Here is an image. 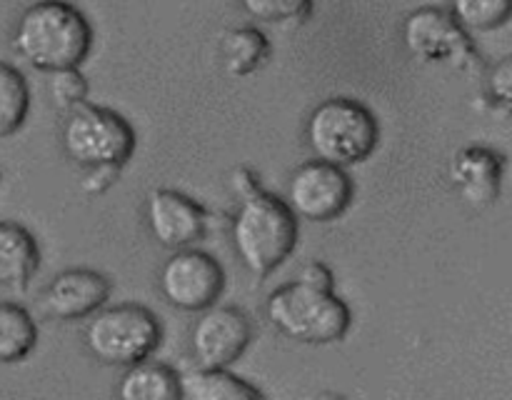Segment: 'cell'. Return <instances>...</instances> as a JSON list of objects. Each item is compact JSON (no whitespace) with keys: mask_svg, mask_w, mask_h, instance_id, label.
I'll list each match as a JSON object with an SVG mask.
<instances>
[{"mask_svg":"<svg viewBox=\"0 0 512 400\" xmlns=\"http://www.w3.org/2000/svg\"><path fill=\"white\" fill-rule=\"evenodd\" d=\"M13 45L43 73L78 68L93 45L88 18L68 0H38L20 15Z\"/></svg>","mask_w":512,"mask_h":400,"instance_id":"6da1fadb","label":"cell"},{"mask_svg":"<svg viewBox=\"0 0 512 400\" xmlns=\"http://www.w3.org/2000/svg\"><path fill=\"white\" fill-rule=\"evenodd\" d=\"M233 248L255 278L273 273L298 243V220L290 205L275 195L258 193L240 200L233 225Z\"/></svg>","mask_w":512,"mask_h":400,"instance_id":"7a4b0ae2","label":"cell"},{"mask_svg":"<svg viewBox=\"0 0 512 400\" xmlns=\"http://www.w3.org/2000/svg\"><path fill=\"white\" fill-rule=\"evenodd\" d=\"M268 318L285 338L308 345L338 343L348 335L353 315L333 290L315 285L285 283L268 295Z\"/></svg>","mask_w":512,"mask_h":400,"instance_id":"3957f363","label":"cell"},{"mask_svg":"<svg viewBox=\"0 0 512 400\" xmlns=\"http://www.w3.org/2000/svg\"><path fill=\"white\" fill-rule=\"evenodd\" d=\"M305 140L313 155L325 163L358 165L375 153L380 140L378 118L355 98H328L310 113Z\"/></svg>","mask_w":512,"mask_h":400,"instance_id":"277c9868","label":"cell"},{"mask_svg":"<svg viewBox=\"0 0 512 400\" xmlns=\"http://www.w3.org/2000/svg\"><path fill=\"white\" fill-rule=\"evenodd\" d=\"M163 330L153 310L138 303L95 310L85 328L90 355L105 365H133L158 350Z\"/></svg>","mask_w":512,"mask_h":400,"instance_id":"5b68a950","label":"cell"},{"mask_svg":"<svg viewBox=\"0 0 512 400\" xmlns=\"http://www.w3.org/2000/svg\"><path fill=\"white\" fill-rule=\"evenodd\" d=\"M63 145L80 168L125 165L135 150V130L110 108L80 103L70 110L63 128Z\"/></svg>","mask_w":512,"mask_h":400,"instance_id":"8992f818","label":"cell"},{"mask_svg":"<svg viewBox=\"0 0 512 400\" xmlns=\"http://www.w3.org/2000/svg\"><path fill=\"white\" fill-rule=\"evenodd\" d=\"M353 200V180L345 168L325 160H310L293 170L288 180V200L295 218L310 220V223H328Z\"/></svg>","mask_w":512,"mask_h":400,"instance_id":"52a82bcc","label":"cell"},{"mask_svg":"<svg viewBox=\"0 0 512 400\" xmlns=\"http://www.w3.org/2000/svg\"><path fill=\"white\" fill-rule=\"evenodd\" d=\"M158 285L170 305L188 313H200L220 298L225 273L213 255L195 248H180L165 260Z\"/></svg>","mask_w":512,"mask_h":400,"instance_id":"ba28073f","label":"cell"},{"mask_svg":"<svg viewBox=\"0 0 512 400\" xmlns=\"http://www.w3.org/2000/svg\"><path fill=\"white\" fill-rule=\"evenodd\" d=\"M403 43L423 63H453L468 68L478 60L468 33L450 13L440 8L413 10L403 23Z\"/></svg>","mask_w":512,"mask_h":400,"instance_id":"9c48e42d","label":"cell"},{"mask_svg":"<svg viewBox=\"0 0 512 400\" xmlns=\"http://www.w3.org/2000/svg\"><path fill=\"white\" fill-rule=\"evenodd\" d=\"M253 340L248 315L230 305H210L190 328V348L200 368H228Z\"/></svg>","mask_w":512,"mask_h":400,"instance_id":"30bf717a","label":"cell"},{"mask_svg":"<svg viewBox=\"0 0 512 400\" xmlns=\"http://www.w3.org/2000/svg\"><path fill=\"white\" fill-rule=\"evenodd\" d=\"M145 220L158 240L165 248H190L198 243L208 230V213L203 205L195 203L188 195L178 190L158 188L145 200Z\"/></svg>","mask_w":512,"mask_h":400,"instance_id":"8fae6325","label":"cell"},{"mask_svg":"<svg viewBox=\"0 0 512 400\" xmlns=\"http://www.w3.org/2000/svg\"><path fill=\"white\" fill-rule=\"evenodd\" d=\"M110 295V280L88 268H73L55 275L40 295V308L48 318L80 320L103 308Z\"/></svg>","mask_w":512,"mask_h":400,"instance_id":"7c38bea8","label":"cell"},{"mask_svg":"<svg viewBox=\"0 0 512 400\" xmlns=\"http://www.w3.org/2000/svg\"><path fill=\"white\" fill-rule=\"evenodd\" d=\"M448 175L465 203L473 208H488L498 200L503 188L505 158L488 145H468L455 153Z\"/></svg>","mask_w":512,"mask_h":400,"instance_id":"4fadbf2b","label":"cell"},{"mask_svg":"<svg viewBox=\"0 0 512 400\" xmlns=\"http://www.w3.org/2000/svg\"><path fill=\"white\" fill-rule=\"evenodd\" d=\"M40 263L33 235L18 223H0V285L23 290Z\"/></svg>","mask_w":512,"mask_h":400,"instance_id":"5bb4252c","label":"cell"},{"mask_svg":"<svg viewBox=\"0 0 512 400\" xmlns=\"http://www.w3.org/2000/svg\"><path fill=\"white\" fill-rule=\"evenodd\" d=\"M180 398L183 400H260L255 385L238 375L228 373V368H198L180 375Z\"/></svg>","mask_w":512,"mask_h":400,"instance_id":"9a60e30c","label":"cell"},{"mask_svg":"<svg viewBox=\"0 0 512 400\" xmlns=\"http://www.w3.org/2000/svg\"><path fill=\"white\" fill-rule=\"evenodd\" d=\"M118 395L123 400H175L180 398V375L170 365L145 358L128 365Z\"/></svg>","mask_w":512,"mask_h":400,"instance_id":"2e32d148","label":"cell"},{"mask_svg":"<svg viewBox=\"0 0 512 400\" xmlns=\"http://www.w3.org/2000/svg\"><path fill=\"white\" fill-rule=\"evenodd\" d=\"M270 58V43L258 28H235L223 35L220 60L230 78H245L263 68Z\"/></svg>","mask_w":512,"mask_h":400,"instance_id":"e0dca14e","label":"cell"},{"mask_svg":"<svg viewBox=\"0 0 512 400\" xmlns=\"http://www.w3.org/2000/svg\"><path fill=\"white\" fill-rule=\"evenodd\" d=\"M38 343V328L25 308L0 303V363H18Z\"/></svg>","mask_w":512,"mask_h":400,"instance_id":"ac0fdd59","label":"cell"},{"mask_svg":"<svg viewBox=\"0 0 512 400\" xmlns=\"http://www.w3.org/2000/svg\"><path fill=\"white\" fill-rule=\"evenodd\" d=\"M30 108V90L20 70L0 63V138L13 135L23 125Z\"/></svg>","mask_w":512,"mask_h":400,"instance_id":"d6986e66","label":"cell"},{"mask_svg":"<svg viewBox=\"0 0 512 400\" xmlns=\"http://www.w3.org/2000/svg\"><path fill=\"white\" fill-rule=\"evenodd\" d=\"M450 15L465 30L490 33L512 18V0H450Z\"/></svg>","mask_w":512,"mask_h":400,"instance_id":"ffe728a7","label":"cell"},{"mask_svg":"<svg viewBox=\"0 0 512 400\" xmlns=\"http://www.w3.org/2000/svg\"><path fill=\"white\" fill-rule=\"evenodd\" d=\"M245 13L263 23H303L313 13V0H240Z\"/></svg>","mask_w":512,"mask_h":400,"instance_id":"44dd1931","label":"cell"},{"mask_svg":"<svg viewBox=\"0 0 512 400\" xmlns=\"http://www.w3.org/2000/svg\"><path fill=\"white\" fill-rule=\"evenodd\" d=\"M48 90L55 108L70 113V110L78 108L88 98V80H85V75L78 68L55 70V73H50Z\"/></svg>","mask_w":512,"mask_h":400,"instance_id":"7402d4cb","label":"cell"},{"mask_svg":"<svg viewBox=\"0 0 512 400\" xmlns=\"http://www.w3.org/2000/svg\"><path fill=\"white\" fill-rule=\"evenodd\" d=\"M485 90H488L490 103L512 118V55H505L490 68L488 78H485Z\"/></svg>","mask_w":512,"mask_h":400,"instance_id":"603a6c76","label":"cell"},{"mask_svg":"<svg viewBox=\"0 0 512 400\" xmlns=\"http://www.w3.org/2000/svg\"><path fill=\"white\" fill-rule=\"evenodd\" d=\"M88 173L80 180V188L88 195H100L115 183L118 178V165H98V168H85Z\"/></svg>","mask_w":512,"mask_h":400,"instance_id":"cb8c5ba5","label":"cell"},{"mask_svg":"<svg viewBox=\"0 0 512 400\" xmlns=\"http://www.w3.org/2000/svg\"><path fill=\"white\" fill-rule=\"evenodd\" d=\"M300 283H308V285H315V288H325V290H333V273H330V268L325 263H320V260H313V263L303 265L298 273Z\"/></svg>","mask_w":512,"mask_h":400,"instance_id":"d4e9b609","label":"cell"},{"mask_svg":"<svg viewBox=\"0 0 512 400\" xmlns=\"http://www.w3.org/2000/svg\"><path fill=\"white\" fill-rule=\"evenodd\" d=\"M233 188L240 198H248V195L258 193L260 185H258V178H255L248 168H238L233 170Z\"/></svg>","mask_w":512,"mask_h":400,"instance_id":"484cf974","label":"cell"}]
</instances>
